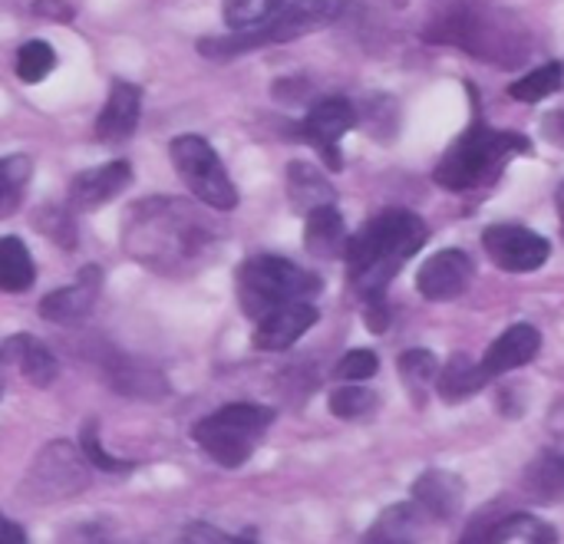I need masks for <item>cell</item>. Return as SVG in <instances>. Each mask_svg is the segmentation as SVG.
Here are the masks:
<instances>
[{"label": "cell", "instance_id": "cell-12", "mask_svg": "<svg viewBox=\"0 0 564 544\" xmlns=\"http://www.w3.org/2000/svg\"><path fill=\"white\" fill-rule=\"evenodd\" d=\"M473 278H476V268H473L469 254L459 248H446L420 268L416 291L433 304H446V301L463 297L469 291Z\"/></svg>", "mask_w": 564, "mask_h": 544}, {"label": "cell", "instance_id": "cell-41", "mask_svg": "<svg viewBox=\"0 0 564 544\" xmlns=\"http://www.w3.org/2000/svg\"><path fill=\"white\" fill-rule=\"evenodd\" d=\"M555 205H558V218H562V235H564V182L558 185V195H555Z\"/></svg>", "mask_w": 564, "mask_h": 544}, {"label": "cell", "instance_id": "cell-32", "mask_svg": "<svg viewBox=\"0 0 564 544\" xmlns=\"http://www.w3.org/2000/svg\"><path fill=\"white\" fill-rule=\"evenodd\" d=\"M327 406H330V413L337 420H364V416H370L377 410V393L364 390L357 383L354 387H340V390L330 393Z\"/></svg>", "mask_w": 564, "mask_h": 544}, {"label": "cell", "instance_id": "cell-33", "mask_svg": "<svg viewBox=\"0 0 564 544\" xmlns=\"http://www.w3.org/2000/svg\"><path fill=\"white\" fill-rule=\"evenodd\" d=\"M79 449H83V456L89 459V466L99 469V472L119 476V472H132V469H135L132 459H116V456H109V453L102 449L96 423H86V426H83V433H79Z\"/></svg>", "mask_w": 564, "mask_h": 544}, {"label": "cell", "instance_id": "cell-38", "mask_svg": "<svg viewBox=\"0 0 564 544\" xmlns=\"http://www.w3.org/2000/svg\"><path fill=\"white\" fill-rule=\"evenodd\" d=\"M367 327H370L373 334H383V330L390 327V311H387L383 297L367 301Z\"/></svg>", "mask_w": 564, "mask_h": 544}, {"label": "cell", "instance_id": "cell-22", "mask_svg": "<svg viewBox=\"0 0 564 544\" xmlns=\"http://www.w3.org/2000/svg\"><path fill=\"white\" fill-rule=\"evenodd\" d=\"M420 529H423V512L413 502H403L387 509L370 525L360 544H420Z\"/></svg>", "mask_w": 564, "mask_h": 544}, {"label": "cell", "instance_id": "cell-16", "mask_svg": "<svg viewBox=\"0 0 564 544\" xmlns=\"http://www.w3.org/2000/svg\"><path fill=\"white\" fill-rule=\"evenodd\" d=\"M129 182H132V165L126 159L86 168L69 182V205L76 211H93V208L112 202L119 192H126Z\"/></svg>", "mask_w": 564, "mask_h": 544}, {"label": "cell", "instance_id": "cell-7", "mask_svg": "<svg viewBox=\"0 0 564 544\" xmlns=\"http://www.w3.org/2000/svg\"><path fill=\"white\" fill-rule=\"evenodd\" d=\"M274 410L261 403H228L195 426V443L221 466L238 469L254 456V446L271 429Z\"/></svg>", "mask_w": 564, "mask_h": 544}, {"label": "cell", "instance_id": "cell-39", "mask_svg": "<svg viewBox=\"0 0 564 544\" xmlns=\"http://www.w3.org/2000/svg\"><path fill=\"white\" fill-rule=\"evenodd\" d=\"M33 13L50 17V20H73V10L63 0H36L33 3Z\"/></svg>", "mask_w": 564, "mask_h": 544}, {"label": "cell", "instance_id": "cell-18", "mask_svg": "<svg viewBox=\"0 0 564 544\" xmlns=\"http://www.w3.org/2000/svg\"><path fill=\"white\" fill-rule=\"evenodd\" d=\"M463 496H466L463 479L456 472H443V469L423 472L413 486V505L426 519H436V522L453 519L463 505Z\"/></svg>", "mask_w": 564, "mask_h": 544}, {"label": "cell", "instance_id": "cell-11", "mask_svg": "<svg viewBox=\"0 0 564 544\" xmlns=\"http://www.w3.org/2000/svg\"><path fill=\"white\" fill-rule=\"evenodd\" d=\"M482 248L509 274L539 271L552 254L549 238H542L539 231L522 228V225H492V228H486L482 231Z\"/></svg>", "mask_w": 564, "mask_h": 544}, {"label": "cell", "instance_id": "cell-35", "mask_svg": "<svg viewBox=\"0 0 564 544\" xmlns=\"http://www.w3.org/2000/svg\"><path fill=\"white\" fill-rule=\"evenodd\" d=\"M175 544H254L251 538H235V535H225L221 529H215V525H202V522H195V525H188V529H182V535L175 538Z\"/></svg>", "mask_w": 564, "mask_h": 544}, {"label": "cell", "instance_id": "cell-36", "mask_svg": "<svg viewBox=\"0 0 564 544\" xmlns=\"http://www.w3.org/2000/svg\"><path fill=\"white\" fill-rule=\"evenodd\" d=\"M499 512H482L479 519H473V525L466 529V535L459 538V544H492V522Z\"/></svg>", "mask_w": 564, "mask_h": 544}, {"label": "cell", "instance_id": "cell-6", "mask_svg": "<svg viewBox=\"0 0 564 544\" xmlns=\"http://www.w3.org/2000/svg\"><path fill=\"white\" fill-rule=\"evenodd\" d=\"M321 287L324 281L314 271H304L278 254H258L238 271V304L251 320H261L284 304L311 301L321 294Z\"/></svg>", "mask_w": 564, "mask_h": 544}, {"label": "cell", "instance_id": "cell-37", "mask_svg": "<svg viewBox=\"0 0 564 544\" xmlns=\"http://www.w3.org/2000/svg\"><path fill=\"white\" fill-rule=\"evenodd\" d=\"M66 544H129V542H119V538H112L106 529H99V525H83V529H76Z\"/></svg>", "mask_w": 564, "mask_h": 544}, {"label": "cell", "instance_id": "cell-4", "mask_svg": "<svg viewBox=\"0 0 564 544\" xmlns=\"http://www.w3.org/2000/svg\"><path fill=\"white\" fill-rule=\"evenodd\" d=\"M529 152V139L519 132H502L492 129L489 122H473L440 159V165L433 168L436 185H443L446 192H469L476 185L492 182L502 165L519 155Z\"/></svg>", "mask_w": 564, "mask_h": 544}, {"label": "cell", "instance_id": "cell-24", "mask_svg": "<svg viewBox=\"0 0 564 544\" xmlns=\"http://www.w3.org/2000/svg\"><path fill=\"white\" fill-rule=\"evenodd\" d=\"M492 544H558V532L549 522H539L529 512L496 515V522H492Z\"/></svg>", "mask_w": 564, "mask_h": 544}, {"label": "cell", "instance_id": "cell-30", "mask_svg": "<svg viewBox=\"0 0 564 544\" xmlns=\"http://www.w3.org/2000/svg\"><path fill=\"white\" fill-rule=\"evenodd\" d=\"M53 66H56V53H53V46L43 43V40H30V43H23V46L17 50V76H20V83H26V86L43 83V79L50 76Z\"/></svg>", "mask_w": 564, "mask_h": 544}, {"label": "cell", "instance_id": "cell-34", "mask_svg": "<svg viewBox=\"0 0 564 544\" xmlns=\"http://www.w3.org/2000/svg\"><path fill=\"white\" fill-rule=\"evenodd\" d=\"M380 370V360L373 350H350L340 363H337V377L347 380V383H364L370 377H377Z\"/></svg>", "mask_w": 564, "mask_h": 544}, {"label": "cell", "instance_id": "cell-29", "mask_svg": "<svg viewBox=\"0 0 564 544\" xmlns=\"http://www.w3.org/2000/svg\"><path fill=\"white\" fill-rule=\"evenodd\" d=\"M564 83V66L562 63H545L532 73H525L522 79H516L509 86V96L519 102H542L549 96H555Z\"/></svg>", "mask_w": 564, "mask_h": 544}, {"label": "cell", "instance_id": "cell-20", "mask_svg": "<svg viewBox=\"0 0 564 544\" xmlns=\"http://www.w3.org/2000/svg\"><path fill=\"white\" fill-rule=\"evenodd\" d=\"M288 198L301 215H307L321 205H334L337 192L311 162H291L288 165Z\"/></svg>", "mask_w": 564, "mask_h": 544}, {"label": "cell", "instance_id": "cell-19", "mask_svg": "<svg viewBox=\"0 0 564 544\" xmlns=\"http://www.w3.org/2000/svg\"><path fill=\"white\" fill-rule=\"evenodd\" d=\"M347 225L344 215L334 205H321L314 211H307L304 221V248L314 258H340L347 251Z\"/></svg>", "mask_w": 564, "mask_h": 544}, {"label": "cell", "instance_id": "cell-14", "mask_svg": "<svg viewBox=\"0 0 564 544\" xmlns=\"http://www.w3.org/2000/svg\"><path fill=\"white\" fill-rule=\"evenodd\" d=\"M539 350H542V334L532 324H516L486 350V357L479 360V377L486 383H492V380L532 363L539 357Z\"/></svg>", "mask_w": 564, "mask_h": 544}, {"label": "cell", "instance_id": "cell-40", "mask_svg": "<svg viewBox=\"0 0 564 544\" xmlns=\"http://www.w3.org/2000/svg\"><path fill=\"white\" fill-rule=\"evenodd\" d=\"M0 544H26V535L17 522H10L7 515H0Z\"/></svg>", "mask_w": 564, "mask_h": 544}, {"label": "cell", "instance_id": "cell-31", "mask_svg": "<svg viewBox=\"0 0 564 544\" xmlns=\"http://www.w3.org/2000/svg\"><path fill=\"white\" fill-rule=\"evenodd\" d=\"M281 7L284 0H225V23L231 30H254L268 23Z\"/></svg>", "mask_w": 564, "mask_h": 544}, {"label": "cell", "instance_id": "cell-17", "mask_svg": "<svg viewBox=\"0 0 564 544\" xmlns=\"http://www.w3.org/2000/svg\"><path fill=\"white\" fill-rule=\"evenodd\" d=\"M317 307L311 301H297V304H284L271 314H264L254 327V347L258 350H288L291 344H297L314 324H317Z\"/></svg>", "mask_w": 564, "mask_h": 544}, {"label": "cell", "instance_id": "cell-2", "mask_svg": "<svg viewBox=\"0 0 564 544\" xmlns=\"http://www.w3.org/2000/svg\"><path fill=\"white\" fill-rule=\"evenodd\" d=\"M430 231L420 215L406 208H387L370 218L354 238H347V271L350 284L364 301L383 297V287L400 274L403 261L426 244Z\"/></svg>", "mask_w": 564, "mask_h": 544}, {"label": "cell", "instance_id": "cell-3", "mask_svg": "<svg viewBox=\"0 0 564 544\" xmlns=\"http://www.w3.org/2000/svg\"><path fill=\"white\" fill-rule=\"evenodd\" d=\"M426 40L459 46L469 56L489 59L496 66H519L529 56V40L522 26L512 17L479 3H459L446 10L440 20L430 23Z\"/></svg>", "mask_w": 564, "mask_h": 544}, {"label": "cell", "instance_id": "cell-28", "mask_svg": "<svg viewBox=\"0 0 564 544\" xmlns=\"http://www.w3.org/2000/svg\"><path fill=\"white\" fill-rule=\"evenodd\" d=\"M30 175H33L30 155H3L0 159V218H10L20 208Z\"/></svg>", "mask_w": 564, "mask_h": 544}, {"label": "cell", "instance_id": "cell-23", "mask_svg": "<svg viewBox=\"0 0 564 544\" xmlns=\"http://www.w3.org/2000/svg\"><path fill=\"white\" fill-rule=\"evenodd\" d=\"M525 492L542 505H562L564 502V449L545 453L525 469Z\"/></svg>", "mask_w": 564, "mask_h": 544}, {"label": "cell", "instance_id": "cell-26", "mask_svg": "<svg viewBox=\"0 0 564 544\" xmlns=\"http://www.w3.org/2000/svg\"><path fill=\"white\" fill-rule=\"evenodd\" d=\"M486 387V380L479 377V363H473L469 357H453L446 367H440L436 377V393L446 403H459L469 400L473 393H479Z\"/></svg>", "mask_w": 564, "mask_h": 544}, {"label": "cell", "instance_id": "cell-1", "mask_svg": "<svg viewBox=\"0 0 564 544\" xmlns=\"http://www.w3.org/2000/svg\"><path fill=\"white\" fill-rule=\"evenodd\" d=\"M215 244V231L198 211L175 198H152L126 221V251L152 271H185Z\"/></svg>", "mask_w": 564, "mask_h": 544}, {"label": "cell", "instance_id": "cell-25", "mask_svg": "<svg viewBox=\"0 0 564 544\" xmlns=\"http://www.w3.org/2000/svg\"><path fill=\"white\" fill-rule=\"evenodd\" d=\"M33 281H36V268L26 244L13 235L0 238V291L23 294Z\"/></svg>", "mask_w": 564, "mask_h": 544}, {"label": "cell", "instance_id": "cell-8", "mask_svg": "<svg viewBox=\"0 0 564 544\" xmlns=\"http://www.w3.org/2000/svg\"><path fill=\"white\" fill-rule=\"evenodd\" d=\"M172 165L185 188L212 211H231L238 208V188L231 185L218 152L202 135H178L169 145Z\"/></svg>", "mask_w": 564, "mask_h": 544}, {"label": "cell", "instance_id": "cell-5", "mask_svg": "<svg viewBox=\"0 0 564 544\" xmlns=\"http://www.w3.org/2000/svg\"><path fill=\"white\" fill-rule=\"evenodd\" d=\"M340 10H344V0H294L254 30H231L228 36L198 40V53L205 59H231V56H245L271 43H291L314 30L330 26L340 17Z\"/></svg>", "mask_w": 564, "mask_h": 544}, {"label": "cell", "instance_id": "cell-15", "mask_svg": "<svg viewBox=\"0 0 564 544\" xmlns=\"http://www.w3.org/2000/svg\"><path fill=\"white\" fill-rule=\"evenodd\" d=\"M139 116H142V89L126 79H116L106 106L96 116V139L106 145H119L132 139L139 129Z\"/></svg>", "mask_w": 564, "mask_h": 544}, {"label": "cell", "instance_id": "cell-21", "mask_svg": "<svg viewBox=\"0 0 564 544\" xmlns=\"http://www.w3.org/2000/svg\"><path fill=\"white\" fill-rule=\"evenodd\" d=\"M7 353L13 357L20 377L33 387H50L56 380V357L50 353V347L30 334H17L10 344H7Z\"/></svg>", "mask_w": 564, "mask_h": 544}, {"label": "cell", "instance_id": "cell-27", "mask_svg": "<svg viewBox=\"0 0 564 544\" xmlns=\"http://www.w3.org/2000/svg\"><path fill=\"white\" fill-rule=\"evenodd\" d=\"M397 370H400V380H403L406 393L423 406V400L433 393L436 377H440V363H436V357H433L430 350H406V353H400Z\"/></svg>", "mask_w": 564, "mask_h": 544}, {"label": "cell", "instance_id": "cell-9", "mask_svg": "<svg viewBox=\"0 0 564 544\" xmlns=\"http://www.w3.org/2000/svg\"><path fill=\"white\" fill-rule=\"evenodd\" d=\"M89 459L79 446L69 443H50L36 456L33 469L26 472V492L36 502H63L79 496L89 486Z\"/></svg>", "mask_w": 564, "mask_h": 544}, {"label": "cell", "instance_id": "cell-10", "mask_svg": "<svg viewBox=\"0 0 564 544\" xmlns=\"http://www.w3.org/2000/svg\"><path fill=\"white\" fill-rule=\"evenodd\" d=\"M357 106L344 96H330V99H321L307 109V116L301 119L297 132L301 139L321 152L324 165L330 172H340L344 168V159H340V139L357 126Z\"/></svg>", "mask_w": 564, "mask_h": 544}, {"label": "cell", "instance_id": "cell-13", "mask_svg": "<svg viewBox=\"0 0 564 544\" xmlns=\"http://www.w3.org/2000/svg\"><path fill=\"white\" fill-rule=\"evenodd\" d=\"M96 294H99V268L86 264L79 271L76 284L59 287V291H53V294H46L40 301V317L50 320V324H59V327H79L93 314Z\"/></svg>", "mask_w": 564, "mask_h": 544}]
</instances>
